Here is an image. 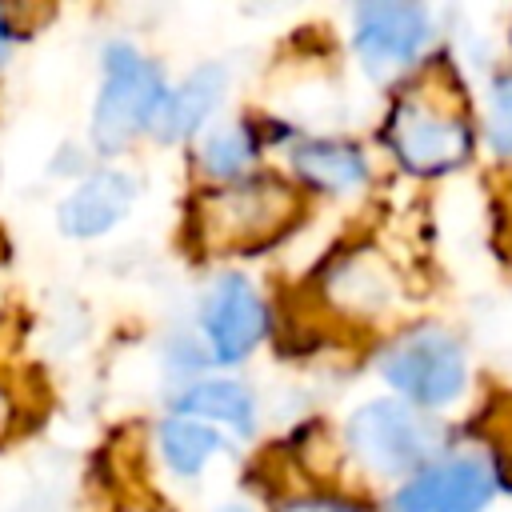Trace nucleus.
Wrapping results in <instances>:
<instances>
[{"label": "nucleus", "instance_id": "nucleus-12", "mask_svg": "<svg viewBox=\"0 0 512 512\" xmlns=\"http://www.w3.org/2000/svg\"><path fill=\"white\" fill-rule=\"evenodd\" d=\"M176 416H192L204 424H228L232 432L248 436L256 428V400L240 380H192L176 396Z\"/></svg>", "mask_w": 512, "mask_h": 512}, {"label": "nucleus", "instance_id": "nucleus-3", "mask_svg": "<svg viewBox=\"0 0 512 512\" xmlns=\"http://www.w3.org/2000/svg\"><path fill=\"white\" fill-rule=\"evenodd\" d=\"M384 136H388L392 156L408 172H420V176L448 172L472 156L468 120L428 92H404L388 112Z\"/></svg>", "mask_w": 512, "mask_h": 512}, {"label": "nucleus", "instance_id": "nucleus-9", "mask_svg": "<svg viewBox=\"0 0 512 512\" xmlns=\"http://www.w3.org/2000/svg\"><path fill=\"white\" fill-rule=\"evenodd\" d=\"M136 200V180L120 168H104L92 172L64 204H60V228L68 236H100L108 232L116 220H124V212Z\"/></svg>", "mask_w": 512, "mask_h": 512}, {"label": "nucleus", "instance_id": "nucleus-2", "mask_svg": "<svg viewBox=\"0 0 512 512\" xmlns=\"http://www.w3.org/2000/svg\"><path fill=\"white\" fill-rule=\"evenodd\" d=\"M168 88L132 44H108L104 48V84L92 112V140L104 152L124 148L136 132L152 128Z\"/></svg>", "mask_w": 512, "mask_h": 512}, {"label": "nucleus", "instance_id": "nucleus-14", "mask_svg": "<svg viewBox=\"0 0 512 512\" xmlns=\"http://www.w3.org/2000/svg\"><path fill=\"white\" fill-rule=\"evenodd\" d=\"M252 160H256V136H252L244 124H224V128H216V132L204 140V148H200L204 172L216 176V180H228V184L240 180Z\"/></svg>", "mask_w": 512, "mask_h": 512}, {"label": "nucleus", "instance_id": "nucleus-7", "mask_svg": "<svg viewBox=\"0 0 512 512\" xmlns=\"http://www.w3.org/2000/svg\"><path fill=\"white\" fill-rule=\"evenodd\" d=\"M496 488L500 476L480 452L436 456L396 488L392 512H484Z\"/></svg>", "mask_w": 512, "mask_h": 512}, {"label": "nucleus", "instance_id": "nucleus-8", "mask_svg": "<svg viewBox=\"0 0 512 512\" xmlns=\"http://www.w3.org/2000/svg\"><path fill=\"white\" fill-rule=\"evenodd\" d=\"M200 328L208 336V348L220 364H236L244 360L268 332V312L264 300L256 296V288L240 276L228 272L212 284V292L204 296V312H200Z\"/></svg>", "mask_w": 512, "mask_h": 512}, {"label": "nucleus", "instance_id": "nucleus-6", "mask_svg": "<svg viewBox=\"0 0 512 512\" xmlns=\"http://www.w3.org/2000/svg\"><path fill=\"white\" fill-rule=\"evenodd\" d=\"M432 16L424 4H396V0H372L352 12V48L368 76L392 80L404 72L428 44Z\"/></svg>", "mask_w": 512, "mask_h": 512}, {"label": "nucleus", "instance_id": "nucleus-19", "mask_svg": "<svg viewBox=\"0 0 512 512\" xmlns=\"http://www.w3.org/2000/svg\"><path fill=\"white\" fill-rule=\"evenodd\" d=\"M216 512H252V508H244V504H224V508H216Z\"/></svg>", "mask_w": 512, "mask_h": 512}, {"label": "nucleus", "instance_id": "nucleus-18", "mask_svg": "<svg viewBox=\"0 0 512 512\" xmlns=\"http://www.w3.org/2000/svg\"><path fill=\"white\" fill-rule=\"evenodd\" d=\"M8 36H12V32H8V24H4V16H0V56L8 52Z\"/></svg>", "mask_w": 512, "mask_h": 512}, {"label": "nucleus", "instance_id": "nucleus-13", "mask_svg": "<svg viewBox=\"0 0 512 512\" xmlns=\"http://www.w3.org/2000/svg\"><path fill=\"white\" fill-rule=\"evenodd\" d=\"M220 432L204 420H192V416H168L160 424V452L168 460L172 472L180 476H196L216 452H220Z\"/></svg>", "mask_w": 512, "mask_h": 512}, {"label": "nucleus", "instance_id": "nucleus-4", "mask_svg": "<svg viewBox=\"0 0 512 512\" xmlns=\"http://www.w3.org/2000/svg\"><path fill=\"white\" fill-rule=\"evenodd\" d=\"M380 376L400 400L416 408H444L460 400L468 364L460 344L444 328H412L384 348Z\"/></svg>", "mask_w": 512, "mask_h": 512}, {"label": "nucleus", "instance_id": "nucleus-15", "mask_svg": "<svg viewBox=\"0 0 512 512\" xmlns=\"http://www.w3.org/2000/svg\"><path fill=\"white\" fill-rule=\"evenodd\" d=\"M488 144L512 156V72H500L488 88Z\"/></svg>", "mask_w": 512, "mask_h": 512}, {"label": "nucleus", "instance_id": "nucleus-10", "mask_svg": "<svg viewBox=\"0 0 512 512\" xmlns=\"http://www.w3.org/2000/svg\"><path fill=\"white\" fill-rule=\"evenodd\" d=\"M224 88H228V72L220 68V64H200L196 72H188L168 96H164V104H160V112H156V120H152V132L160 136V140H184V136H192V132H200V124L212 116V108L220 104V96H224Z\"/></svg>", "mask_w": 512, "mask_h": 512}, {"label": "nucleus", "instance_id": "nucleus-5", "mask_svg": "<svg viewBox=\"0 0 512 512\" xmlns=\"http://www.w3.org/2000/svg\"><path fill=\"white\" fill-rule=\"evenodd\" d=\"M292 188L276 176H240L200 200V232L220 248L264 244L292 216Z\"/></svg>", "mask_w": 512, "mask_h": 512}, {"label": "nucleus", "instance_id": "nucleus-17", "mask_svg": "<svg viewBox=\"0 0 512 512\" xmlns=\"http://www.w3.org/2000/svg\"><path fill=\"white\" fill-rule=\"evenodd\" d=\"M8 420H12V408H8V396H4V388H0V436L8 432Z\"/></svg>", "mask_w": 512, "mask_h": 512}, {"label": "nucleus", "instance_id": "nucleus-11", "mask_svg": "<svg viewBox=\"0 0 512 512\" xmlns=\"http://www.w3.org/2000/svg\"><path fill=\"white\" fill-rule=\"evenodd\" d=\"M292 168L296 176L316 188V192H332V196H344V192H356L364 180H368V160L356 144H344V140H304L292 148Z\"/></svg>", "mask_w": 512, "mask_h": 512}, {"label": "nucleus", "instance_id": "nucleus-16", "mask_svg": "<svg viewBox=\"0 0 512 512\" xmlns=\"http://www.w3.org/2000/svg\"><path fill=\"white\" fill-rule=\"evenodd\" d=\"M280 512H360V508L348 500H336V496H304V500L284 504Z\"/></svg>", "mask_w": 512, "mask_h": 512}, {"label": "nucleus", "instance_id": "nucleus-1", "mask_svg": "<svg viewBox=\"0 0 512 512\" xmlns=\"http://www.w3.org/2000/svg\"><path fill=\"white\" fill-rule=\"evenodd\" d=\"M352 456L380 476H416L440 452V424L400 396L360 404L344 424Z\"/></svg>", "mask_w": 512, "mask_h": 512}]
</instances>
